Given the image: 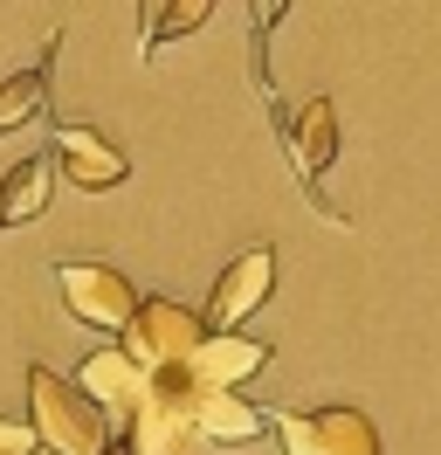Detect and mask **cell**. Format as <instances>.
Segmentation results:
<instances>
[{
    "mask_svg": "<svg viewBox=\"0 0 441 455\" xmlns=\"http://www.w3.org/2000/svg\"><path fill=\"white\" fill-rule=\"evenodd\" d=\"M276 442H283V455H386L373 414H365V407H345V400L276 414Z\"/></svg>",
    "mask_w": 441,
    "mask_h": 455,
    "instance_id": "3",
    "label": "cell"
},
{
    "mask_svg": "<svg viewBox=\"0 0 441 455\" xmlns=\"http://www.w3.org/2000/svg\"><path fill=\"white\" fill-rule=\"evenodd\" d=\"M200 339H207L200 311L172 304V297H138V317L124 324L117 352H124V359H132L145 379H172V372H187V366H193Z\"/></svg>",
    "mask_w": 441,
    "mask_h": 455,
    "instance_id": "2",
    "label": "cell"
},
{
    "mask_svg": "<svg viewBox=\"0 0 441 455\" xmlns=\"http://www.w3.org/2000/svg\"><path fill=\"white\" fill-rule=\"evenodd\" d=\"M269 345L262 339H242V331H207V339H200V352H193V366H187V379L193 387H207V394H242L248 379H255V372H269Z\"/></svg>",
    "mask_w": 441,
    "mask_h": 455,
    "instance_id": "9",
    "label": "cell"
},
{
    "mask_svg": "<svg viewBox=\"0 0 441 455\" xmlns=\"http://www.w3.org/2000/svg\"><path fill=\"white\" fill-rule=\"evenodd\" d=\"M0 455H42L35 427H28V421H7V414H0Z\"/></svg>",
    "mask_w": 441,
    "mask_h": 455,
    "instance_id": "14",
    "label": "cell"
},
{
    "mask_svg": "<svg viewBox=\"0 0 441 455\" xmlns=\"http://www.w3.org/2000/svg\"><path fill=\"white\" fill-rule=\"evenodd\" d=\"M28 427L49 455H110L117 427L76 394V379H55V366H28Z\"/></svg>",
    "mask_w": 441,
    "mask_h": 455,
    "instance_id": "1",
    "label": "cell"
},
{
    "mask_svg": "<svg viewBox=\"0 0 441 455\" xmlns=\"http://www.w3.org/2000/svg\"><path fill=\"white\" fill-rule=\"evenodd\" d=\"M145 387H152V379H145V372H138L132 359L117 352V345H97V352H90V359L76 366V394L90 400V407H97L110 427H124V421L138 414Z\"/></svg>",
    "mask_w": 441,
    "mask_h": 455,
    "instance_id": "8",
    "label": "cell"
},
{
    "mask_svg": "<svg viewBox=\"0 0 441 455\" xmlns=\"http://www.w3.org/2000/svg\"><path fill=\"white\" fill-rule=\"evenodd\" d=\"M49 180H55V159L49 152H35L21 166L0 180V228H28L42 207H49Z\"/></svg>",
    "mask_w": 441,
    "mask_h": 455,
    "instance_id": "12",
    "label": "cell"
},
{
    "mask_svg": "<svg viewBox=\"0 0 441 455\" xmlns=\"http://www.w3.org/2000/svg\"><path fill=\"white\" fill-rule=\"evenodd\" d=\"M55 172L76 187V194H104V187H124V172H132V159H124V145H110L97 124H83V117H62L55 124Z\"/></svg>",
    "mask_w": 441,
    "mask_h": 455,
    "instance_id": "7",
    "label": "cell"
},
{
    "mask_svg": "<svg viewBox=\"0 0 441 455\" xmlns=\"http://www.w3.org/2000/svg\"><path fill=\"white\" fill-rule=\"evenodd\" d=\"M55 290H62V304L76 324L90 331H110V339H124V324L138 317V290L124 269H110V262H83V256H62L55 262Z\"/></svg>",
    "mask_w": 441,
    "mask_h": 455,
    "instance_id": "4",
    "label": "cell"
},
{
    "mask_svg": "<svg viewBox=\"0 0 441 455\" xmlns=\"http://www.w3.org/2000/svg\"><path fill=\"white\" fill-rule=\"evenodd\" d=\"M55 49H62V35L42 42V62H28V69H14V76L0 84V139L21 132L28 117H42V104H49V56H55Z\"/></svg>",
    "mask_w": 441,
    "mask_h": 455,
    "instance_id": "11",
    "label": "cell"
},
{
    "mask_svg": "<svg viewBox=\"0 0 441 455\" xmlns=\"http://www.w3.org/2000/svg\"><path fill=\"white\" fill-rule=\"evenodd\" d=\"M269 290H276V242H248L242 256L214 276L200 324H207L214 339H220V331H242V317L262 311V304H269Z\"/></svg>",
    "mask_w": 441,
    "mask_h": 455,
    "instance_id": "6",
    "label": "cell"
},
{
    "mask_svg": "<svg viewBox=\"0 0 441 455\" xmlns=\"http://www.w3.org/2000/svg\"><path fill=\"white\" fill-rule=\"evenodd\" d=\"M200 21H207V0H172V7L145 0V7H138V28H145V42H138V49L152 56L159 42H180V35H187V28H200Z\"/></svg>",
    "mask_w": 441,
    "mask_h": 455,
    "instance_id": "13",
    "label": "cell"
},
{
    "mask_svg": "<svg viewBox=\"0 0 441 455\" xmlns=\"http://www.w3.org/2000/svg\"><path fill=\"white\" fill-rule=\"evenodd\" d=\"M276 132H283V152H290V166H297L310 207L345 228V214L325 200V172H331V159H338V111H331V97H310L297 111H276Z\"/></svg>",
    "mask_w": 441,
    "mask_h": 455,
    "instance_id": "5",
    "label": "cell"
},
{
    "mask_svg": "<svg viewBox=\"0 0 441 455\" xmlns=\"http://www.w3.org/2000/svg\"><path fill=\"white\" fill-rule=\"evenodd\" d=\"M276 427V414L248 407L242 394H207L193 387V442H214V449H248Z\"/></svg>",
    "mask_w": 441,
    "mask_h": 455,
    "instance_id": "10",
    "label": "cell"
}]
</instances>
